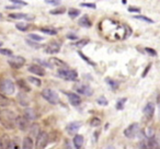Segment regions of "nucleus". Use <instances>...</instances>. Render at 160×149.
<instances>
[{"label":"nucleus","mask_w":160,"mask_h":149,"mask_svg":"<svg viewBox=\"0 0 160 149\" xmlns=\"http://www.w3.org/2000/svg\"><path fill=\"white\" fill-rule=\"evenodd\" d=\"M1 17H2V14H1V13H0V18H1Z\"/></svg>","instance_id":"4d7b16f0"},{"label":"nucleus","mask_w":160,"mask_h":149,"mask_svg":"<svg viewBox=\"0 0 160 149\" xmlns=\"http://www.w3.org/2000/svg\"><path fill=\"white\" fill-rule=\"evenodd\" d=\"M80 127H81V123L80 122H78V121L71 122L66 126V132H67V134H69V135H73V134H76L78 131H79Z\"/></svg>","instance_id":"4468645a"},{"label":"nucleus","mask_w":160,"mask_h":149,"mask_svg":"<svg viewBox=\"0 0 160 149\" xmlns=\"http://www.w3.org/2000/svg\"><path fill=\"white\" fill-rule=\"evenodd\" d=\"M67 38H69V40H77L78 36L73 33H69V34H67Z\"/></svg>","instance_id":"09e8293b"},{"label":"nucleus","mask_w":160,"mask_h":149,"mask_svg":"<svg viewBox=\"0 0 160 149\" xmlns=\"http://www.w3.org/2000/svg\"><path fill=\"white\" fill-rule=\"evenodd\" d=\"M70 148V147H69V145H68V142H66V149H69Z\"/></svg>","instance_id":"5fc2aeb1"},{"label":"nucleus","mask_w":160,"mask_h":149,"mask_svg":"<svg viewBox=\"0 0 160 149\" xmlns=\"http://www.w3.org/2000/svg\"><path fill=\"white\" fill-rule=\"evenodd\" d=\"M16 27H17V30H19V31L25 32V31H28V29H29V24H27V23H24V22H19L16 24Z\"/></svg>","instance_id":"c85d7f7f"},{"label":"nucleus","mask_w":160,"mask_h":149,"mask_svg":"<svg viewBox=\"0 0 160 149\" xmlns=\"http://www.w3.org/2000/svg\"><path fill=\"white\" fill-rule=\"evenodd\" d=\"M49 62V64L52 65V66H58V67H62L64 68L65 66H66V64H65L62 60H60V59H58V58H55V57H52L51 59L48 60Z\"/></svg>","instance_id":"b1692460"},{"label":"nucleus","mask_w":160,"mask_h":149,"mask_svg":"<svg viewBox=\"0 0 160 149\" xmlns=\"http://www.w3.org/2000/svg\"><path fill=\"white\" fill-rule=\"evenodd\" d=\"M10 19H16V20H28V21H34L35 20V17L32 16V14H27L22 13V12H12L9 14Z\"/></svg>","instance_id":"9d476101"},{"label":"nucleus","mask_w":160,"mask_h":149,"mask_svg":"<svg viewBox=\"0 0 160 149\" xmlns=\"http://www.w3.org/2000/svg\"><path fill=\"white\" fill-rule=\"evenodd\" d=\"M78 55H79L80 57L82 58V59L85 60V62H87V64L91 65V66H96V65H97L96 62H92V60L90 59L89 57H87V56H86V55H85V54H83V53H81V52H78Z\"/></svg>","instance_id":"473e14b6"},{"label":"nucleus","mask_w":160,"mask_h":149,"mask_svg":"<svg viewBox=\"0 0 160 149\" xmlns=\"http://www.w3.org/2000/svg\"><path fill=\"white\" fill-rule=\"evenodd\" d=\"M16 125L18 128L22 132H27L30 127V122L24 117V116H17L16 117Z\"/></svg>","instance_id":"1a4fd4ad"},{"label":"nucleus","mask_w":160,"mask_h":149,"mask_svg":"<svg viewBox=\"0 0 160 149\" xmlns=\"http://www.w3.org/2000/svg\"><path fill=\"white\" fill-rule=\"evenodd\" d=\"M29 38L31 41H33V42H42V41H44V37H43V36L38 35V34H34V33L29 34Z\"/></svg>","instance_id":"7c9ffc66"},{"label":"nucleus","mask_w":160,"mask_h":149,"mask_svg":"<svg viewBox=\"0 0 160 149\" xmlns=\"http://www.w3.org/2000/svg\"><path fill=\"white\" fill-rule=\"evenodd\" d=\"M11 104V101L8 97H6L5 94L0 93V107H8Z\"/></svg>","instance_id":"5701e85b"},{"label":"nucleus","mask_w":160,"mask_h":149,"mask_svg":"<svg viewBox=\"0 0 160 149\" xmlns=\"http://www.w3.org/2000/svg\"><path fill=\"white\" fill-rule=\"evenodd\" d=\"M17 86H18L21 90H23L24 92L31 91V88L29 87V85L27 83V80H24V79H18V80H17Z\"/></svg>","instance_id":"4be33fe9"},{"label":"nucleus","mask_w":160,"mask_h":149,"mask_svg":"<svg viewBox=\"0 0 160 149\" xmlns=\"http://www.w3.org/2000/svg\"><path fill=\"white\" fill-rule=\"evenodd\" d=\"M68 16H69V18L75 19V18H77V17L80 16V11H79V10H77V9H73V8H71V9L68 10Z\"/></svg>","instance_id":"2f4dec72"},{"label":"nucleus","mask_w":160,"mask_h":149,"mask_svg":"<svg viewBox=\"0 0 160 149\" xmlns=\"http://www.w3.org/2000/svg\"><path fill=\"white\" fill-rule=\"evenodd\" d=\"M64 93L67 96L69 103H70L71 105H73V107H78V105L81 104V98H80L77 93H73V92H66V91H65Z\"/></svg>","instance_id":"f8f14e48"},{"label":"nucleus","mask_w":160,"mask_h":149,"mask_svg":"<svg viewBox=\"0 0 160 149\" xmlns=\"http://www.w3.org/2000/svg\"><path fill=\"white\" fill-rule=\"evenodd\" d=\"M25 42H27L28 45H30V46L34 47V48H40V47H41L40 44H38L36 42H33V41L29 40V38H27V40H25Z\"/></svg>","instance_id":"37998d69"},{"label":"nucleus","mask_w":160,"mask_h":149,"mask_svg":"<svg viewBox=\"0 0 160 149\" xmlns=\"http://www.w3.org/2000/svg\"><path fill=\"white\" fill-rule=\"evenodd\" d=\"M78 23H79L80 27H86V29H89V27H92V22L90 21L89 17H88L87 14H85V16L81 17V18L79 19V21H78Z\"/></svg>","instance_id":"aec40b11"},{"label":"nucleus","mask_w":160,"mask_h":149,"mask_svg":"<svg viewBox=\"0 0 160 149\" xmlns=\"http://www.w3.org/2000/svg\"><path fill=\"white\" fill-rule=\"evenodd\" d=\"M144 114L147 118H152L155 114V104L152 102H148L144 107Z\"/></svg>","instance_id":"2eb2a0df"},{"label":"nucleus","mask_w":160,"mask_h":149,"mask_svg":"<svg viewBox=\"0 0 160 149\" xmlns=\"http://www.w3.org/2000/svg\"><path fill=\"white\" fill-rule=\"evenodd\" d=\"M146 146L147 149H159V142H158V139L155 135L148 137V144Z\"/></svg>","instance_id":"412c9836"},{"label":"nucleus","mask_w":160,"mask_h":149,"mask_svg":"<svg viewBox=\"0 0 160 149\" xmlns=\"http://www.w3.org/2000/svg\"><path fill=\"white\" fill-rule=\"evenodd\" d=\"M105 82H107L108 85L111 87V89H113V90H115V89H118V81L113 80V79H111V78H105Z\"/></svg>","instance_id":"cd10ccee"},{"label":"nucleus","mask_w":160,"mask_h":149,"mask_svg":"<svg viewBox=\"0 0 160 149\" xmlns=\"http://www.w3.org/2000/svg\"><path fill=\"white\" fill-rule=\"evenodd\" d=\"M0 89L5 94H13L16 91V85L11 79H6L0 86Z\"/></svg>","instance_id":"423d86ee"},{"label":"nucleus","mask_w":160,"mask_h":149,"mask_svg":"<svg viewBox=\"0 0 160 149\" xmlns=\"http://www.w3.org/2000/svg\"><path fill=\"white\" fill-rule=\"evenodd\" d=\"M140 132L139 128V124L138 123H133L129 126H127L124 131V135L127 138H134L138 135V133Z\"/></svg>","instance_id":"0eeeda50"},{"label":"nucleus","mask_w":160,"mask_h":149,"mask_svg":"<svg viewBox=\"0 0 160 149\" xmlns=\"http://www.w3.org/2000/svg\"><path fill=\"white\" fill-rule=\"evenodd\" d=\"M12 3H13L14 6H18V7H21V6H27L28 3L25 2V1H18V0H13V1H12Z\"/></svg>","instance_id":"49530a36"},{"label":"nucleus","mask_w":160,"mask_h":149,"mask_svg":"<svg viewBox=\"0 0 160 149\" xmlns=\"http://www.w3.org/2000/svg\"><path fill=\"white\" fill-rule=\"evenodd\" d=\"M80 7L89 8V9H97V5L93 2H82L80 3Z\"/></svg>","instance_id":"58836bf2"},{"label":"nucleus","mask_w":160,"mask_h":149,"mask_svg":"<svg viewBox=\"0 0 160 149\" xmlns=\"http://www.w3.org/2000/svg\"><path fill=\"white\" fill-rule=\"evenodd\" d=\"M150 68H151V64H149L148 66H147L146 68H145V71H144V72H142V78H144V77H146L147 72H148V71H149V69H150Z\"/></svg>","instance_id":"8fccbe9b"},{"label":"nucleus","mask_w":160,"mask_h":149,"mask_svg":"<svg viewBox=\"0 0 160 149\" xmlns=\"http://www.w3.org/2000/svg\"><path fill=\"white\" fill-rule=\"evenodd\" d=\"M145 51H146L147 54H149V55H151V56H157V52H156L153 48H150V47H146V48H145Z\"/></svg>","instance_id":"a18cd8bd"},{"label":"nucleus","mask_w":160,"mask_h":149,"mask_svg":"<svg viewBox=\"0 0 160 149\" xmlns=\"http://www.w3.org/2000/svg\"><path fill=\"white\" fill-rule=\"evenodd\" d=\"M30 128V132H31V134L33 136H38V134L40 133V132H38V124H33V125H31V126L29 127Z\"/></svg>","instance_id":"f704fd0d"},{"label":"nucleus","mask_w":160,"mask_h":149,"mask_svg":"<svg viewBox=\"0 0 160 149\" xmlns=\"http://www.w3.org/2000/svg\"><path fill=\"white\" fill-rule=\"evenodd\" d=\"M88 42H89V40H81V41H78L77 43H75V45L77 47H81V48H82L83 46H86V45L88 44Z\"/></svg>","instance_id":"79ce46f5"},{"label":"nucleus","mask_w":160,"mask_h":149,"mask_svg":"<svg viewBox=\"0 0 160 149\" xmlns=\"http://www.w3.org/2000/svg\"><path fill=\"white\" fill-rule=\"evenodd\" d=\"M60 44L58 42H55V41H52L49 42L46 46L44 47V51L45 53L47 54H57L60 52Z\"/></svg>","instance_id":"6e6552de"},{"label":"nucleus","mask_w":160,"mask_h":149,"mask_svg":"<svg viewBox=\"0 0 160 149\" xmlns=\"http://www.w3.org/2000/svg\"><path fill=\"white\" fill-rule=\"evenodd\" d=\"M41 94H42L43 99L46 100L48 103H51V104H57L59 102V96H58V93L56 91H54V90L49 89V88L44 89Z\"/></svg>","instance_id":"20e7f679"},{"label":"nucleus","mask_w":160,"mask_h":149,"mask_svg":"<svg viewBox=\"0 0 160 149\" xmlns=\"http://www.w3.org/2000/svg\"><path fill=\"white\" fill-rule=\"evenodd\" d=\"M16 117L17 116H14L12 111H0V122L8 129H13L16 127Z\"/></svg>","instance_id":"f257e3e1"},{"label":"nucleus","mask_w":160,"mask_h":149,"mask_svg":"<svg viewBox=\"0 0 160 149\" xmlns=\"http://www.w3.org/2000/svg\"><path fill=\"white\" fill-rule=\"evenodd\" d=\"M75 89H76V91H77L78 93H79V94H83V96L91 97L92 94H93V89H92L90 86H87V85L76 86Z\"/></svg>","instance_id":"9b49d317"},{"label":"nucleus","mask_w":160,"mask_h":149,"mask_svg":"<svg viewBox=\"0 0 160 149\" xmlns=\"http://www.w3.org/2000/svg\"><path fill=\"white\" fill-rule=\"evenodd\" d=\"M8 64L14 69H20L25 65V58L22 56H10L8 59Z\"/></svg>","instance_id":"39448f33"},{"label":"nucleus","mask_w":160,"mask_h":149,"mask_svg":"<svg viewBox=\"0 0 160 149\" xmlns=\"http://www.w3.org/2000/svg\"><path fill=\"white\" fill-rule=\"evenodd\" d=\"M66 12V9L65 8H55V9L51 10L49 13L53 14V16H59V14H64Z\"/></svg>","instance_id":"c756f323"},{"label":"nucleus","mask_w":160,"mask_h":149,"mask_svg":"<svg viewBox=\"0 0 160 149\" xmlns=\"http://www.w3.org/2000/svg\"><path fill=\"white\" fill-rule=\"evenodd\" d=\"M2 46V42H0V47Z\"/></svg>","instance_id":"6e6d98bb"},{"label":"nucleus","mask_w":160,"mask_h":149,"mask_svg":"<svg viewBox=\"0 0 160 149\" xmlns=\"http://www.w3.org/2000/svg\"><path fill=\"white\" fill-rule=\"evenodd\" d=\"M97 103H98V104H100V105H102V107H107V105L109 104V101H108L107 99L102 96V97H100L98 100H97Z\"/></svg>","instance_id":"ea45409f"},{"label":"nucleus","mask_w":160,"mask_h":149,"mask_svg":"<svg viewBox=\"0 0 160 149\" xmlns=\"http://www.w3.org/2000/svg\"><path fill=\"white\" fill-rule=\"evenodd\" d=\"M28 70L30 71V72L34 73V75H36L38 77H43L45 76V69L42 68L41 66H38V64H32L30 65L29 67H28Z\"/></svg>","instance_id":"ddd939ff"},{"label":"nucleus","mask_w":160,"mask_h":149,"mask_svg":"<svg viewBox=\"0 0 160 149\" xmlns=\"http://www.w3.org/2000/svg\"><path fill=\"white\" fill-rule=\"evenodd\" d=\"M49 142V134L45 131H41L36 136L35 140V148L36 149H45Z\"/></svg>","instance_id":"7ed1b4c3"},{"label":"nucleus","mask_w":160,"mask_h":149,"mask_svg":"<svg viewBox=\"0 0 160 149\" xmlns=\"http://www.w3.org/2000/svg\"><path fill=\"white\" fill-rule=\"evenodd\" d=\"M72 144L75 146L76 149H82L83 146V136L79 135V134H76L75 137L72 139Z\"/></svg>","instance_id":"a211bd4d"},{"label":"nucleus","mask_w":160,"mask_h":149,"mask_svg":"<svg viewBox=\"0 0 160 149\" xmlns=\"http://www.w3.org/2000/svg\"><path fill=\"white\" fill-rule=\"evenodd\" d=\"M89 124H90V126H92V127H98V126H100V124H101V120L99 117H92L91 120L89 121Z\"/></svg>","instance_id":"72a5a7b5"},{"label":"nucleus","mask_w":160,"mask_h":149,"mask_svg":"<svg viewBox=\"0 0 160 149\" xmlns=\"http://www.w3.org/2000/svg\"><path fill=\"white\" fill-rule=\"evenodd\" d=\"M34 148V142L31 136H27L22 140V147L21 149H33Z\"/></svg>","instance_id":"6ab92c4d"},{"label":"nucleus","mask_w":160,"mask_h":149,"mask_svg":"<svg viewBox=\"0 0 160 149\" xmlns=\"http://www.w3.org/2000/svg\"><path fill=\"white\" fill-rule=\"evenodd\" d=\"M58 76L66 81H77L78 80V72L73 69L68 68H60L58 69Z\"/></svg>","instance_id":"f03ea898"},{"label":"nucleus","mask_w":160,"mask_h":149,"mask_svg":"<svg viewBox=\"0 0 160 149\" xmlns=\"http://www.w3.org/2000/svg\"><path fill=\"white\" fill-rule=\"evenodd\" d=\"M11 142V138L8 134H3L0 137V149H8Z\"/></svg>","instance_id":"dca6fc26"},{"label":"nucleus","mask_w":160,"mask_h":149,"mask_svg":"<svg viewBox=\"0 0 160 149\" xmlns=\"http://www.w3.org/2000/svg\"><path fill=\"white\" fill-rule=\"evenodd\" d=\"M128 11L129 12H140V9H139V8H137V7H129Z\"/></svg>","instance_id":"3c124183"},{"label":"nucleus","mask_w":160,"mask_h":149,"mask_svg":"<svg viewBox=\"0 0 160 149\" xmlns=\"http://www.w3.org/2000/svg\"><path fill=\"white\" fill-rule=\"evenodd\" d=\"M40 31L42 32V33L48 34V35H56V34H57V30L52 29V27H41Z\"/></svg>","instance_id":"a878e982"},{"label":"nucleus","mask_w":160,"mask_h":149,"mask_svg":"<svg viewBox=\"0 0 160 149\" xmlns=\"http://www.w3.org/2000/svg\"><path fill=\"white\" fill-rule=\"evenodd\" d=\"M126 101H127V99L126 98H122V99H118V102H116V105H115V107H116V110H123L125 107V103H126Z\"/></svg>","instance_id":"bb28decb"},{"label":"nucleus","mask_w":160,"mask_h":149,"mask_svg":"<svg viewBox=\"0 0 160 149\" xmlns=\"http://www.w3.org/2000/svg\"><path fill=\"white\" fill-rule=\"evenodd\" d=\"M36 60H38V65L42 67V68H44V67H47V68H53V66L49 64V62H44L43 59H36Z\"/></svg>","instance_id":"c9c22d12"},{"label":"nucleus","mask_w":160,"mask_h":149,"mask_svg":"<svg viewBox=\"0 0 160 149\" xmlns=\"http://www.w3.org/2000/svg\"><path fill=\"white\" fill-rule=\"evenodd\" d=\"M133 18L137 19V20L145 21V22H147V23H153V20H151V19L147 18V17H145V16H134Z\"/></svg>","instance_id":"4c0bfd02"},{"label":"nucleus","mask_w":160,"mask_h":149,"mask_svg":"<svg viewBox=\"0 0 160 149\" xmlns=\"http://www.w3.org/2000/svg\"><path fill=\"white\" fill-rule=\"evenodd\" d=\"M45 2L47 3V5H52V6H59L60 1H58V0H56V1H51V0H47V1H45Z\"/></svg>","instance_id":"de8ad7c7"},{"label":"nucleus","mask_w":160,"mask_h":149,"mask_svg":"<svg viewBox=\"0 0 160 149\" xmlns=\"http://www.w3.org/2000/svg\"><path fill=\"white\" fill-rule=\"evenodd\" d=\"M27 81H29V82H31L32 85L36 86V87H41V86H42V81H41V79H40V78H38V77L30 76V77H28Z\"/></svg>","instance_id":"393cba45"},{"label":"nucleus","mask_w":160,"mask_h":149,"mask_svg":"<svg viewBox=\"0 0 160 149\" xmlns=\"http://www.w3.org/2000/svg\"><path fill=\"white\" fill-rule=\"evenodd\" d=\"M8 149H21L20 148V144H19V142L17 139H11V142H10V146Z\"/></svg>","instance_id":"e433bc0d"},{"label":"nucleus","mask_w":160,"mask_h":149,"mask_svg":"<svg viewBox=\"0 0 160 149\" xmlns=\"http://www.w3.org/2000/svg\"><path fill=\"white\" fill-rule=\"evenodd\" d=\"M24 98H25V96H24L23 93H21V92L18 94V99L20 100V103H21L22 105H24V107H25V105H29V103L25 102V101H24Z\"/></svg>","instance_id":"c03bdc74"},{"label":"nucleus","mask_w":160,"mask_h":149,"mask_svg":"<svg viewBox=\"0 0 160 149\" xmlns=\"http://www.w3.org/2000/svg\"><path fill=\"white\" fill-rule=\"evenodd\" d=\"M105 149H116V148H115V147H114V146H108Z\"/></svg>","instance_id":"864d4df0"},{"label":"nucleus","mask_w":160,"mask_h":149,"mask_svg":"<svg viewBox=\"0 0 160 149\" xmlns=\"http://www.w3.org/2000/svg\"><path fill=\"white\" fill-rule=\"evenodd\" d=\"M19 8L20 7H18V6H7V7H6V9L7 10H14V9H19Z\"/></svg>","instance_id":"603ef678"},{"label":"nucleus","mask_w":160,"mask_h":149,"mask_svg":"<svg viewBox=\"0 0 160 149\" xmlns=\"http://www.w3.org/2000/svg\"><path fill=\"white\" fill-rule=\"evenodd\" d=\"M0 54H1V55H5V56H9V57L13 55L11 49H8V48H0Z\"/></svg>","instance_id":"a19ab883"},{"label":"nucleus","mask_w":160,"mask_h":149,"mask_svg":"<svg viewBox=\"0 0 160 149\" xmlns=\"http://www.w3.org/2000/svg\"><path fill=\"white\" fill-rule=\"evenodd\" d=\"M23 116L30 122V121H35L36 117H38V114H36L34 109H32V107H27V109L24 110V115Z\"/></svg>","instance_id":"f3484780"}]
</instances>
